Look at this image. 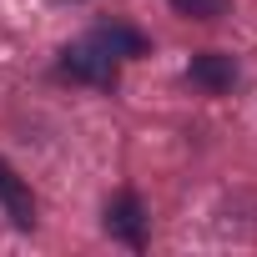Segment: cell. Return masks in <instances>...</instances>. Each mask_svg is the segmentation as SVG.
I'll return each mask as SVG.
<instances>
[{
	"instance_id": "7a4b0ae2",
	"label": "cell",
	"mask_w": 257,
	"mask_h": 257,
	"mask_svg": "<svg viewBox=\"0 0 257 257\" xmlns=\"http://www.w3.org/2000/svg\"><path fill=\"white\" fill-rule=\"evenodd\" d=\"M106 232L121 237V242H132V247L147 242V212H142L137 192H121V197L106 202Z\"/></svg>"
},
{
	"instance_id": "6da1fadb",
	"label": "cell",
	"mask_w": 257,
	"mask_h": 257,
	"mask_svg": "<svg viewBox=\"0 0 257 257\" xmlns=\"http://www.w3.org/2000/svg\"><path fill=\"white\" fill-rule=\"evenodd\" d=\"M61 71L76 76V81H86V86H116V56H111L96 36L66 46V51H61Z\"/></svg>"
},
{
	"instance_id": "3957f363",
	"label": "cell",
	"mask_w": 257,
	"mask_h": 257,
	"mask_svg": "<svg viewBox=\"0 0 257 257\" xmlns=\"http://www.w3.org/2000/svg\"><path fill=\"white\" fill-rule=\"evenodd\" d=\"M0 207H6V217H11L16 227H36V197H31V187L11 172L6 157H0Z\"/></svg>"
},
{
	"instance_id": "5b68a950",
	"label": "cell",
	"mask_w": 257,
	"mask_h": 257,
	"mask_svg": "<svg viewBox=\"0 0 257 257\" xmlns=\"http://www.w3.org/2000/svg\"><path fill=\"white\" fill-rule=\"evenodd\" d=\"M91 36H96V41H101V46H106L116 61H121V56H142V51H147V36H142V31L116 26V21H111V26H96Z\"/></svg>"
},
{
	"instance_id": "8992f818",
	"label": "cell",
	"mask_w": 257,
	"mask_h": 257,
	"mask_svg": "<svg viewBox=\"0 0 257 257\" xmlns=\"http://www.w3.org/2000/svg\"><path fill=\"white\" fill-rule=\"evenodd\" d=\"M172 11L187 16V21H217L227 11V0H172Z\"/></svg>"
},
{
	"instance_id": "277c9868",
	"label": "cell",
	"mask_w": 257,
	"mask_h": 257,
	"mask_svg": "<svg viewBox=\"0 0 257 257\" xmlns=\"http://www.w3.org/2000/svg\"><path fill=\"white\" fill-rule=\"evenodd\" d=\"M187 76H192V86H202V91H232V81H237V61L222 56V51H202V56H192Z\"/></svg>"
}]
</instances>
